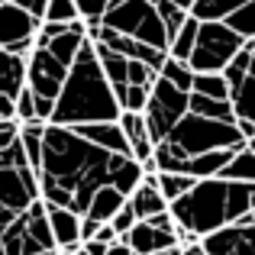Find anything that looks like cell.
<instances>
[{
	"label": "cell",
	"mask_w": 255,
	"mask_h": 255,
	"mask_svg": "<svg viewBox=\"0 0 255 255\" xmlns=\"http://www.w3.org/2000/svg\"><path fill=\"white\" fill-rule=\"evenodd\" d=\"M42 19H36L32 13H26L23 6H13V3H0V49L13 42H23V39H32L39 29Z\"/></svg>",
	"instance_id": "cell-10"
},
{
	"label": "cell",
	"mask_w": 255,
	"mask_h": 255,
	"mask_svg": "<svg viewBox=\"0 0 255 255\" xmlns=\"http://www.w3.org/2000/svg\"><path fill=\"white\" fill-rule=\"evenodd\" d=\"M107 184L117 187L123 197H129L142 184V168L132 155H110L107 158Z\"/></svg>",
	"instance_id": "cell-14"
},
{
	"label": "cell",
	"mask_w": 255,
	"mask_h": 255,
	"mask_svg": "<svg viewBox=\"0 0 255 255\" xmlns=\"http://www.w3.org/2000/svg\"><path fill=\"white\" fill-rule=\"evenodd\" d=\"M191 94H200V97H213V100H230V87H226L223 75H194V81H191Z\"/></svg>",
	"instance_id": "cell-29"
},
{
	"label": "cell",
	"mask_w": 255,
	"mask_h": 255,
	"mask_svg": "<svg viewBox=\"0 0 255 255\" xmlns=\"http://www.w3.org/2000/svg\"><path fill=\"white\" fill-rule=\"evenodd\" d=\"M246 0H194L187 16H194L197 23H213V19H226L236 6H243Z\"/></svg>",
	"instance_id": "cell-22"
},
{
	"label": "cell",
	"mask_w": 255,
	"mask_h": 255,
	"mask_svg": "<svg viewBox=\"0 0 255 255\" xmlns=\"http://www.w3.org/2000/svg\"><path fill=\"white\" fill-rule=\"evenodd\" d=\"M255 207V184L226 178H200L191 184V191L181 194L168 204V213L178 226V243L191 246L204 236L233 226L243 213Z\"/></svg>",
	"instance_id": "cell-2"
},
{
	"label": "cell",
	"mask_w": 255,
	"mask_h": 255,
	"mask_svg": "<svg viewBox=\"0 0 255 255\" xmlns=\"http://www.w3.org/2000/svg\"><path fill=\"white\" fill-rule=\"evenodd\" d=\"M155 71L149 68L145 62H126V84H139V87H152V81H155Z\"/></svg>",
	"instance_id": "cell-33"
},
{
	"label": "cell",
	"mask_w": 255,
	"mask_h": 255,
	"mask_svg": "<svg viewBox=\"0 0 255 255\" xmlns=\"http://www.w3.org/2000/svg\"><path fill=\"white\" fill-rule=\"evenodd\" d=\"M126 200H129V207H132V213H136V220H149V217H155V213L168 210L165 197L149 184V181H142V184H139Z\"/></svg>",
	"instance_id": "cell-20"
},
{
	"label": "cell",
	"mask_w": 255,
	"mask_h": 255,
	"mask_svg": "<svg viewBox=\"0 0 255 255\" xmlns=\"http://www.w3.org/2000/svg\"><path fill=\"white\" fill-rule=\"evenodd\" d=\"M65 75H68V68L62 62H55L45 49H32L26 55V87L32 91V97L55 100L58 91H62Z\"/></svg>",
	"instance_id": "cell-8"
},
{
	"label": "cell",
	"mask_w": 255,
	"mask_h": 255,
	"mask_svg": "<svg viewBox=\"0 0 255 255\" xmlns=\"http://www.w3.org/2000/svg\"><path fill=\"white\" fill-rule=\"evenodd\" d=\"M152 255H181V246H171V249H165V252H152Z\"/></svg>",
	"instance_id": "cell-48"
},
{
	"label": "cell",
	"mask_w": 255,
	"mask_h": 255,
	"mask_svg": "<svg viewBox=\"0 0 255 255\" xmlns=\"http://www.w3.org/2000/svg\"><path fill=\"white\" fill-rule=\"evenodd\" d=\"M75 255H87V252H84V249H81V246H78V252H75Z\"/></svg>",
	"instance_id": "cell-51"
},
{
	"label": "cell",
	"mask_w": 255,
	"mask_h": 255,
	"mask_svg": "<svg viewBox=\"0 0 255 255\" xmlns=\"http://www.w3.org/2000/svg\"><path fill=\"white\" fill-rule=\"evenodd\" d=\"M71 129H75L81 139H87L91 145L110 152V155H132L129 142H126L123 129H120V123H81V126H71Z\"/></svg>",
	"instance_id": "cell-11"
},
{
	"label": "cell",
	"mask_w": 255,
	"mask_h": 255,
	"mask_svg": "<svg viewBox=\"0 0 255 255\" xmlns=\"http://www.w3.org/2000/svg\"><path fill=\"white\" fill-rule=\"evenodd\" d=\"M152 158H155L158 171H174V174H178L181 171V162H184L187 155L178 149V145H171V142H158L155 149H152Z\"/></svg>",
	"instance_id": "cell-31"
},
{
	"label": "cell",
	"mask_w": 255,
	"mask_h": 255,
	"mask_svg": "<svg viewBox=\"0 0 255 255\" xmlns=\"http://www.w3.org/2000/svg\"><path fill=\"white\" fill-rule=\"evenodd\" d=\"M97 226H100V223H94V220L81 217V243H87V239H94V233H97Z\"/></svg>",
	"instance_id": "cell-42"
},
{
	"label": "cell",
	"mask_w": 255,
	"mask_h": 255,
	"mask_svg": "<svg viewBox=\"0 0 255 255\" xmlns=\"http://www.w3.org/2000/svg\"><path fill=\"white\" fill-rule=\"evenodd\" d=\"M123 204H126V197L117 191V187L100 184L97 191L91 194V200H87L84 217H87V220H94V223H107V220H110V217H113V213H117Z\"/></svg>",
	"instance_id": "cell-18"
},
{
	"label": "cell",
	"mask_w": 255,
	"mask_h": 255,
	"mask_svg": "<svg viewBox=\"0 0 255 255\" xmlns=\"http://www.w3.org/2000/svg\"><path fill=\"white\" fill-rule=\"evenodd\" d=\"M26 87V58L0 49V97H16Z\"/></svg>",
	"instance_id": "cell-19"
},
{
	"label": "cell",
	"mask_w": 255,
	"mask_h": 255,
	"mask_svg": "<svg viewBox=\"0 0 255 255\" xmlns=\"http://www.w3.org/2000/svg\"><path fill=\"white\" fill-rule=\"evenodd\" d=\"M165 142L178 145V149L191 158V155L213 152V149H243L246 139L239 136L236 120H233V123H223V120H207V117H197V113H184V117L171 126Z\"/></svg>",
	"instance_id": "cell-4"
},
{
	"label": "cell",
	"mask_w": 255,
	"mask_h": 255,
	"mask_svg": "<svg viewBox=\"0 0 255 255\" xmlns=\"http://www.w3.org/2000/svg\"><path fill=\"white\" fill-rule=\"evenodd\" d=\"M187 113H197L207 120H223L233 123V107L230 100H213V97H200V94H187Z\"/></svg>",
	"instance_id": "cell-23"
},
{
	"label": "cell",
	"mask_w": 255,
	"mask_h": 255,
	"mask_svg": "<svg viewBox=\"0 0 255 255\" xmlns=\"http://www.w3.org/2000/svg\"><path fill=\"white\" fill-rule=\"evenodd\" d=\"M0 120H16V107H13V97H0Z\"/></svg>",
	"instance_id": "cell-41"
},
{
	"label": "cell",
	"mask_w": 255,
	"mask_h": 255,
	"mask_svg": "<svg viewBox=\"0 0 255 255\" xmlns=\"http://www.w3.org/2000/svg\"><path fill=\"white\" fill-rule=\"evenodd\" d=\"M75 19H81L75 0H45L42 23H75Z\"/></svg>",
	"instance_id": "cell-30"
},
{
	"label": "cell",
	"mask_w": 255,
	"mask_h": 255,
	"mask_svg": "<svg viewBox=\"0 0 255 255\" xmlns=\"http://www.w3.org/2000/svg\"><path fill=\"white\" fill-rule=\"evenodd\" d=\"M107 158L110 152L91 145L81 139L71 126H52L45 123L42 132V152H39V187L55 184L71 191L75 197V213L84 217L87 200L100 184H107Z\"/></svg>",
	"instance_id": "cell-1"
},
{
	"label": "cell",
	"mask_w": 255,
	"mask_h": 255,
	"mask_svg": "<svg viewBox=\"0 0 255 255\" xmlns=\"http://www.w3.org/2000/svg\"><path fill=\"white\" fill-rule=\"evenodd\" d=\"M0 3H3V0H0Z\"/></svg>",
	"instance_id": "cell-53"
},
{
	"label": "cell",
	"mask_w": 255,
	"mask_h": 255,
	"mask_svg": "<svg viewBox=\"0 0 255 255\" xmlns=\"http://www.w3.org/2000/svg\"><path fill=\"white\" fill-rule=\"evenodd\" d=\"M13 107H16V123H29L36 120V110H32V91L23 87V91L13 97Z\"/></svg>",
	"instance_id": "cell-35"
},
{
	"label": "cell",
	"mask_w": 255,
	"mask_h": 255,
	"mask_svg": "<svg viewBox=\"0 0 255 255\" xmlns=\"http://www.w3.org/2000/svg\"><path fill=\"white\" fill-rule=\"evenodd\" d=\"M81 249H84L87 255H104V252H107V246H104V243H97V239H87V243H81Z\"/></svg>",
	"instance_id": "cell-44"
},
{
	"label": "cell",
	"mask_w": 255,
	"mask_h": 255,
	"mask_svg": "<svg viewBox=\"0 0 255 255\" xmlns=\"http://www.w3.org/2000/svg\"><path fill=\"white\" fill-rule=\"evenodd\" d=\"M243 49L249 52V75L255 78V39H246V42H243Z\"/></svg>",
	"instance_id": "cell-46"
},
{
	"label": "cell",
	"mask_w": 255,
	"mask_h": 255,
	"mask_svg": "<svg viewBox=\"0 0 255 255\" xmlns=\"http://www.w3.org/2000/svg\"><path fill=\"white\" fill-rule=\"evenodd\" d=\"M158 78H165V81H168V84H174V87H178V91L191 94V81H194V71L187 68V62H178V58L165 55L162 68H158Z\"/></svg>",
	"instance_id": "cell-27"
},
{
	"label": "cell",
	"mask_w": 255,
	"mask_h": 255,
	"mask_svg": "<svg viewBox=\"0 0 255 255\" xmlns=\"http://www.w3.org/2000/svg\"><path fill=\"white\" fill-rule=\"evenodd\" d=\"M171 3H174V6H181V10H191L194 0H171Z\"/></svg>",
	"instance_id": "cell-49"
},
{
	"label": "cell",
	"mask_w": 255,
	"mask_h": 255,
	"mask_svg": "<svg viewBox=\"0 0 255 255\" xmlns=\"http://www.w3.org/2000/svg\"><path fill=\"white\" fill-rule=\"evenodd\" d=\"M107 223H110V230L117 233V239H123L126 233L132 230V226H136V213H132V207H129V200H126L123 207H120L117 213H113L110 220H107Z\"/></svg>",
	"instance_id": "cell-34"
},
{
	"label": "cell",
	"mask_w": 255,
	"mask_h": 255,
	"mask_svg": "<svg viewBox=\"0 0 255 255\" xmlns=\"http://www.w3.org/2000/svg\"><path fill=\"white\" fill-rule=\"evenodd\" d=\"M239 49H243V39H239L223 19L200 23L194 49H191V55H187V68H191L194 75H220V71L236 58Z\"/></svg>",
	"instance_id": "cell-6"
},
{
	"label": "cell",
	"mask_w": 255,
	"mask_h": 255,
	"mask_svg": "<svg viewBox=\"0 0 255 255\" xmlns=\"http://www.w3.org/2000/svg\"><path fill=\"white\" fill-rule=\"evenodd\" d=\"M223 23L230 26L243 42H246V39H255V0H246L243 6H236Z\"/></svg>",
	"instance_id": "cell-26"
},
{
	"label": "cell",
	"mask_w": 255,
	"mask_h": 255,
	"mask_svg": "<svg viewBox=\"0 0 255 255\" xmlns=\"http://www.w3.org/2000/svg\"><path fill=\"white\" fill-rule=\"evenodd\" d=\"M104 255H132V252H129V246H126L123 239H117L113 246H107V252H104Z\"/></svg>",
	"instance_id": "cell-45"
},
{
	"label": "cell",
	"mask_w": 255,
	"mask_h": 255,
	"mask_svg": "<svg viewBox=\"0 0 255 255\" xmlns=\"http://www.w3.org/2000/svg\"><path fill=\"white\" fill-rule=\"evenodd\" d=\"M107 3H110V0H75L81 19H100V13H104Z\"/></svg>",
	"instance_id": "cell-36"
},
{
	"label": "cell",
	"mask_w": 255,
	"mask_h": 255,
	"mask_svg": "<svg viewBox=\"0 0 255 255\" xmlns=\"http://www.w3.org/2000/svg\"><path fill=\"white\" fill-rule=\"evenodd\" d=\"M0 255H3V249H0Z\"/></svg>",
	"instance_id": "cell-52"
},
{
	"label": "cell",
	"mask_w": 255,
	"mask_h": 255,
	"mask_svg": "<svg viewBox=\"0 0 255 255\" xmlns=\"http://www.w3.org/2000/svg\"><path fill=\"white\" fill-rule=\"evenodd\" d=\"M16 136H19V123L16 120H0V152L10 149V145L16 142Z\"/></svg>",
	"instance_id": "cell-37"
},
{
	"label": "cell",
	"mask_w": 255,
	"mask_h": 255,
	"mask_svg": "<svg viewBox=\"0 0 255 255\" xmlns=\"http://www.w3.org/2000/svg\"><path fill=\"white\" fill-rule=\"evenodd\" d=\"M13 6H23L26 13H32L36 19H42V10H45V0H6Z\"/></svg>",
	"instance_id": "cell-39"
},
{
	"label": "cell",
	"mask_w": 255,
	"mask_h": 255,
	"mask_svg": "<svg viewBox=\"0 0 255 255\" xmlns=\"http://www.w3.org/2000/svg\"><path fill=\"white\" fill-rule=\"evenodd\" d=\"M123 243L129 246V252H132V255H152V252H165V249H171V246H181L174 233L152 230L145 220H136V226H132V230L123 236Z\"/></svg>",
	"instance_id": "cell-12"
},
{
	"label": "cell",
	"mask_w": 255,
	"mask_h": 255,
	"mask_svg": "<svg viewBox=\"0 0 255 255\" xmlns=\"http://www.w3.org/2000/svg\"><path fill=\"white\" fill-rule=\"evenodd\" d=\"M13 220H16V213H10V210H6V207H3V204H0V233H3V230H6V226H10V223H13Z\"/></svg>",
	"instance_id": "cell-47"
},
{
	"label": "cell",
	"mask_w": 255,
	"mask_h": 255,
	"mask_svg": "<svg viewBox=\"0 0 255 255\" xmlns=\"http://www.w3.org/2000/svg\"><path fill=\"white\" fill-rule=\"evenodd\" d=\"M32 200H36V197L26 191L19 171L13 168V165H3V168H0V204H3L10 213H16V217H19Z\"/></svg>",
	"instance_id": "cell-15"
},
{
	"label": "cell",
	"mask_w": 255,
	"mask_h": 255,
	"mask_svg": "<svg viewBox=\"0 0 255 255\" xmlns=\"http://www.w3.org/2000/svg\"><path fill=\"white\" fill-rule=\"evenodd\" d=\"M187 113V94L178 91L174 84H168L165 78H155L149 87V104L142 110L145 120V132H149L152 145L165 142V136L171 132V126Z\"/></svg>",
	"instance_id": "cell-7"
},
{
	"label": "cell",
	"mask_w": 255,
	"mask_h": 255,
	"mask_svg": "<svg viewBox=\"0 0 255 255\" xmlns=\"http://www.w3.org/2000/svg\"><path fill=\"white\" fill-rule=\"evenodd\" d=\"M204 255H255V226H223L200 239Z\"/></svg>",
	"instance_id": "cell-9"
},
{
	"label": "cell",
	"mask_w": 255,
	"mask_h": 255,
	"mask_svg": "<svg viewBox=\"0 0 255 255\" xmlns=\"http://www.w3.org/2000/svg\"><path fill=\"white\" fill-rule=\"evenodd\" d=\"M49 217V230L55 239V249H78L81 246V217L75 210H62V207H45Z\"/></svg>",
	"instance_id": "cell-13"
},
{
	"label": "cell",
	"mask_w": 255,
	"mask_h": 255,
	"mask_svg": "<svg viewBox=\"0 0 255 255\" xmlns=\"http://www.w3.org/2000/svg\"><path fill=\"white\" fill-rule=\"evenodd\" d=\"M120 104L110 91V81L100 71V62L94 55V45L84 42L75 62L68 65V75L62 81V91L52 107V126H81V123H117Z\"/></svg>",
	"instance_id": "cell-3"
},
{
	"label": "cell",
	"mask_w": 255,
	"mask_h": 255,
	"mask_svg": "<svg viewBox=\"0 0 255 255\" xmlns=\"http://www.w3.org/2000/svg\"><path fill=\"white\" fill-rule=\"evenodd\" d=\"M100 26L113 32H123V36L145 42L152 49H168V39H165L162 19H158L152 0H110L100 13Z\"/></svg>",
	"instance_id": "cell-5"
},
{
	"label": "cell",
	"mask_w": 255,
	"mask_h": 255,
	"mask_svg": "<svg viewBox=\"0 0 255 255\" xmlns=\"http://www.w3.org/2000/svg\"><path fill=\"white\" fill-rule=\"evenodd\" d=\"M152 6H155L158 19H162V29H165V39L171 42V36L181 29V23L187 19V10H181V6H174L171 0H152Z\"/></svg>",
	"instance_id": "cell-28"
},
{
	"label": "cell",
	"mask_w": 255,
	"mask_h": 255,
	"mask_svg": "<svg viewBox=\"0 0 255 255\" xmlns=\"http://www.w3.org/2000/svg\"><path fill=\"white\" fill-rule=\"evenodd\" d=\"M217 178H226V181H243V184H255V155L249 149H236L233 158L226 162V168L217 174Z\"/></svg>",
	"instance_id": "cell-24"
},
{
	"label": "cell",
	"mask_w": 255,
	"mask_h": 255,
	"mask_svg": "<svg viewBox=\"0 0 255 255\" xmlns=\"http://www.w3.org/2000/svg\"><path fill=\"white\" fill-rule=\"evenodd\" d=\"M236 129H239V136H243L246 142L255 136V123H249V120H236Z\"/></svg>",
	"instance_id": "cell-43"
},
{
	"label": "cell",
	"mask_w": 255,
	"mask_h": 255,
	"mask_svg": "<svg viewBox=\"0 0 255 255\" xmlns=\"http://www.w3.org/2000/svg\"><path fill=\"white\" fill-rule=\"evenodd\" d=\"M142 181H149V184L162 194L165 204L178 200L181 194H187V191H191V184H194V178H187V174H174V171H155V174H145Z\"/></svg>",
	"instance_id": "cell-21"
},
{
	"label": "cell",
	"mask_w": 255,
	"mask_h": 255,
	"mask_svg": "<svg viewBox=\"0 0 255 255\" xmlns=\"http://www.w3.org/2000/svg\"><path fill=\"white\" fill-rule=\"evenodd\" d=\"M36 255H55V249H45V252H36Z\"/></svg>",
	"instance_id": "cell-50"
},
{
	"label": "cell",
	"mask_w": 255,
	"mask_h": 255,
	"mask_svg": "<svg viewBox=\"0 0 255 255\" xmlns=\"http://www.w3.org/2000/svg\"><path fill=\"white\" fill-rule=\"evenodd\" d=\"M236 149H213V152H200V155H191L181 162L178 174H187V178L200 181V178H217L220 171L226 168V162L233 158Z\"/></svg>",
	"instance_id": "cell-16"
},
{
	"label": "cell",
	"mask_w": 255,
	"mask_h": 255,
	"mask_svg": "<svg viewBox=\"0 0 255 255\" xmlns=\"http://www.w3.org/2000/svg\"><path fill=\"white\" fill-rule=\"evenodd\" d=\"M197 19L194 16H187L184 23H181V29L171 36V42H168V49H165V55H171V58H178V62H187V55H191V49H194V39H197Z\"/></svg>",
	"instance_id": "cell-25"
},
{
	"label": "cell",
	"mask_w": 255,
	"mask_h": 255,
	"mask_svg": "<svg viewBox=\"0 0 255 255\" xmlns=\"http://www.w3.org/2000/svg\"><path fill=\"white\" fill-rule=\"evenodd\" d=\"M145 104H149V87H139V84H126L123 94V104L120 110H129V113H142Z\"/></svg>",
	"instance_id": "cell-32"
},
{
	"label": "cell",
	"mask_w": 255,
	"mask_h": 255,
	"mask_svg": "<svg viewBox=\"0 0 255 255\" xmlns=\"http://www.w3.org/2000/svg\"><path fill=\"white\" fill-rule=\"evenodd\" d=\"M84 42H87V36H84V23H81V19H75V23H71L65 32H58L55 39H49L45 52H49L55 62H62L65 68H68V65L75 62V55L81 52V45H84Z\"/></svg>",
	"instance_id": "cell-17"
},
{
	"label": "cell",
	"mask_w": 255,
	"mask_h": 255,
	"mask_svg": "<svg viewBox=\"0 0 255 255\" xmlns=\"http://www.w3.org/2000/svg\"><path fill=\"white\" fill-rule=\"evenodd\" d=\"M94 239H97V243H104V246H113V243H117V233L110 230V223H100L97 233H94Z\"/></svg>",
	"instance_id": "cell-40"
},
{
	"label": "cell",
	"mask_w": 255,
	"mask_h": 255,
	"mask_svg": "<svg viewBox=\"0 0 255 255\" xmlns=\"http://www.w3.org/2000/svg\"><path fill=\"white\" fill-rule=\"evenodd\" d=\"M145 223L152 226V230H162V233H174L178 236V226H174V220H171V213L168 210H162V213H155V217H149Z\"/></svg>",
	"instance_id": "cell-38"
}]
</instances>
